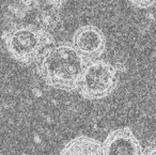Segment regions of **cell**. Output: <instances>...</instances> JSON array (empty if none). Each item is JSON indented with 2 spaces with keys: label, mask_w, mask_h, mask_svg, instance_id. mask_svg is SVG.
<instances>
[{
  "label": "cell",
  "mask_w": 156,
  "mask_h": 155,
  "mask_svg": "<svg viewBox=\"0 0 156 155\" xmlns=\"http://www.w3.org/2000/svg\"><path fill=\"white\" fill-rule=\"evenodd\" d=\"M86 62L69 42H55L35 61V70L47 86L73 91L77 89Z\"/></svg>",
  "instance_id": "obj_1"
},
{
  "label": "cell",
  "mask_w": 156,
  "mask_h": 155,
  "mask_svg": "<svg viewBox=\"0 0 156 155\" xmlns=\"http://www.w3.org/2000/svg\"><path fill=\"white\" fill-rule=\"evenodd\" d=\"M1 38L11 58L24 65L35 63L45 48L55 43L50 32L26 24L8 25Z\"/></svg>",
  "instance_id": "obj_2"
},
{
  "label": "cell",
  "mask_w": 156,
  "mask_h": 155,
  "mask_svg": "<svg viewBox=\"0 0 156 155\" xmlns=\"http://www.w3.org/2000/svg\"><path fill=\"white\" fill-rule=\"evenodd\" d=\"M62 7L63 0H20L8 8L5 26L26 24L50 32L60 23Z\"/></svg>",
  "instance_id": "obj_3"
},
{
  "label": "cell",
  "mask_w": 156,
  "mask_h": 155,
  "mask_svg": "<svg viewBox=\"0 0 156 155\" xmlns=\"http://www.w3.org/2000/svg\"><path fill=\"white\" fill-rule=\"evenodd\" d=\"M119 82L117 65L103 59L87 61L78 81L79 94L86 99L95 101L110 95Z\"/></svg>",
  "instance_id": "obj_4"
},
{
  "label": "cell",
  "mask_w": 156,
  "mask_h": 155,
  "mask_svg": "<svg viewBox=\"0 0 156 155\" xmlns=\"http://www.w3.org/2000/svg\"><path fill=\"white\" fill-rule=\"evenodd\" d=\"M71 44L86 61L100 59L106 50V38L93 25L79 27L74 32Z\"/></svg>",
  "instance_id": "obj_5"
},
{
  "label": "cell",
  "mask_w": 156,
  "mask_h": 155,
  "mask_svg": "<svg viewBox=\"0 0 156 155\" xmlns=\"http://www.w3.org/2000/svg\"><path fill=\"white\" fill-rule=\"evenodd\" d=\"M103 143L105 155H141L142 146L129 127L110 132Z\"/></svg>",
  "instance_id": "obj_6"
},
{
  "label": "cell",
  "mask_w": 156,
  "mask_h": 155,
  "mask_svg": "<svg viewBox=\"0 0 156 155\" xmlns=\"http://www.w3.org/2000/svg\"><path fill=\"white\" fill-rule=\"evenodd\" d=\"M59 155H105V153L100 140L80 135L66 142Z\"/></svg>",
  "instance_id": "obj_7"
},
{
  "label": "cell",
  "mask_w": 156,
  "mask_h": 155,
  "mask_svg": "<svg viewBox=\"0 0 156 155\" xmlns=\"http://www.w3.org/2000/svg\"><path fill=\"white\" fill-rule=\"evenodd\" d=\"M130 5L139 9H149L153 7L155 3V0H127Z\"/></svg>",
  "instance_id": "obj_8"
},
{
  "label": "cell",
  "mask_w": 156,
  "mask_h": 155,
  "mask_svg": "<svg viewBox=\"0 0 156 155\" xmlns=\"http://www.w3.org/2000/svg\"><path fill=\"white\" fill-rule=\"evenodd\" d=\"M156 154V146L155 143H151L147 146L144 150H142V154L141 155H155Z\"/></svg>",
  "instance_id": "obj_9"
}]
</instances>
